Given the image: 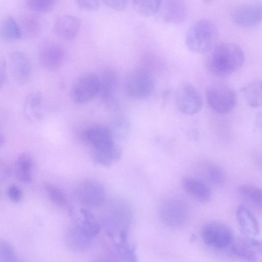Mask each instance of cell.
<instances>
[{"instance_id":"32","label":"cell","mask_w":262,"mask_h":262,"mask_svg":"<svg viewBox=\"0 0 262 262\" xmlns=\"http://www.w3.org/2000/svg\"><path fill=\"white\" fill-rule=\"evenodd\" d=\"M117 249L121 256L126 262H138L135 249L130 248L125 243L117 245Z\"/></svg>"},{"instance_id":"20","label":"cell","mask_w":262,"mask_h":262,"mask_svg":"<svg viewBox=\"0 0 262 262\" xmlns=\"http://www.w3.org/2000/svg\"><path fill=\"white\" fill-rule=\"evenodd\" d=\"M82 216L80 226L81 236L88 240L96 236L99 232L100 226L94 215L85 209L81 210Z\"/></svg>"},{"instance_id":"31","label":"cell","mask_w":262,"mask_h":262,"mask_svg":"<svg viewBox=\"0 0 262 262\" xmlns=\"http://www.w3.org/2000/svg\"><path fill=\"white\" fill-rule=\"evenodd\" d=\"M45 187L48 195L53 203L59 206H63L66 204L65 195L59 188L51 184L46 185Z\"/></svg>"},{"instance_id":"1","label":"cell","mask_w":262,"mask_h":262,"mask_svg":"<svg viewBox=\"0 0 262 262\" xmlns=\"http://www.w3.org/2000/svg\"><path fill=\"white\" fill-rule=\"evenodd\" d=\"M83 138L91 146V157L96 165L110 166L120 158V149L115 144L113 133L106 126L92 125L84 132Z\"/></svg>"},{"instance_id":"9","label":"cell","mask_w":262,"mask_h":262,"mask_svg":"<svg viewBox=\"0 0 262 262\" xmlns=\"http://www.w3.org/2000/svg\"><path fill=\"white\" fill-rule=\"evenodd\" d=\"M202 238L208 246L215 248H224L233 241L231 229L223 223L212 222L208 223L202 230Z\"/></svg>"},{"instance_id":"8","label":"cell","mask_w":262,"mask_h":262,"mask_svg":"<svg viewBox=\"0 0 262 262\" xmlns=\"http://www.w3.org/2000/svg\"><path fill=\"white\" fill-rule=\"evenodd\" d=\"M99 89V76L92 73H86L81 75L73 84L71 98L76 103L83 104L97 96Z\"/></svg>"},{"instance_id":"26","label":"cell","mask_w":262,"mask_h":262,"mask_svg":"<svg viewBox=\"0 0 262 262\" xmlns=\"http://www.w3.org/2000/svg\"><path fill=\"white\" fill-rule=\"evenodd\" d=\"M237 191L239 196L247 202L257 207H261L262 192L260 188L245 184L239 186Z\"/></svg>"},{"instance_id":"3","label":"cell","mask_w":262,"mask_h":262,"mask_svg":"<svg viewBox=\"0 0 262 262\" xmlns=\"http://www.w3.org/2000/svg\"><path fill=\"white\" fill-rule=\"evenodd\" d=\"M211 20L202 18L195 21L186 33L187 48L195 53H203L212 49L217 38V29Z\"/></svg>"},{"instance_id":"4","label":"cell","mask_w":262,"mask_h":262,"mask_svg":"<svg viewBox=\"0 0 262 262\" xmlns=\"http://www.w3.org/2000/svg\"><path fill=\"white\" fill-rule=\"evenodd\" d=\"M206 97L210 107L219 114L230 112L236 103L234 91L228 85L221 82L210 84L206 89Z\"/></svg>"},{"instance_id":"28","label":"cell","mask_w":262,"mask_h":262,"mask_svg":"<svg viewBox=\"0 0 262 262\" xmlns=\"http://www.w3.org/2000/svg\"><path fill=\"white\" fill-rule=\"evenodd\" d=\"M161 2L157 0H134L131 2V5L137 13L148 17L158 11L161 7Z\"/></svg>"},{"instance_id":"12","label":"cell","mask_w":262,"mask_h":262,"mask_svg":"<svg viewBox=\"0 0 262 262\" xmlns=\"http://www.w3.org/2000/svg\"><path fill=\"white\" fill-rule=\"evenodd\" d=\"M63 47L53 40H46L38 49V59L40 64L48 70H55L60 67L64 59Z\"/></svg>"},{"instance_id":"10","label":"cell","mask_w":262,"mask_h":262,"mask_svg":"<svg viewBox=\"0 0 262 262\" xmlns=\"http://www.w3.org/2000/svg\"><path fill=\"white\" fill-rule=\"evenodd\" d=\"M105 190L102 184L94 179H87L81 182L76 190V196L83 205L97 207L105 201Z\"/></svg>"},{"instance_id":"15","label":"cell","mask_w":262,"mask_h":262,"mask_svg":"<svg viewBox=\"0 0 262 262\" xmlns=\"http://www.w3.org/2000/svg\"><path fill=\"white\" fill-rule=\"evenodd\" d=\"M262 6L259 3H251L236 7L232 12L235 23L244 27H253L261 20Z\"/></svg>"},{"instance_id":"23","label":"cell","mask_w":262,"mask_h":262,"mask_svg":"<svg viewBox=\"0 0 262 262\" xmlns=\"http://www.w3.org/2000/svg\"><path fill=\"white\" fill-rule=\"evenodd\" d=\"M42 102V94L40 91L32 92L27 96L25 101L24 111L28 118L35 120L41 117Z\"/></svg>"},{"instance_id":"29","label":"cell","mask_w":262,"mask_h":262,"mask_svg":"<svg viewBox=\"0 0 262 262\" xmlns=\"http://www.w3.org/2000/svg\"><path fill=\"white\" fill-rule=\"evenodd\" d=\"M17 256L13 246L7 241L0 239V262H16Z\"/></svg>"},{"instance_id":"37","label":"cell","mask_w":262,"mask_h":262,"mask_svg":"<svg viewBox=\"0 0 262 262\" xmlns=\"http://www.w3.org/2000/svg\"><path fill=\"white\" fill-rule=\"evenodd\" d=\"M9 174V169L7 165L0 161V179H6Z\"/></svg>"},{"instance_id":"25","label":"cell","mask_w":262,"mask_h":262,"mask_svg":"<svg viewBox=\"0 0 262 262\" xmlns=\"http://www.w3.org/2000/svg\"><path fill=\"white\" fill-rule=\"evenodd\" d=\"M22 36L34 38L39 35L41 26L39 18L33 14H24L18 23Z\"/></svg>"},{"instance_id":"22","label":"cell","mask_w":262,"mask_h":262,"mask_svg":"<svg viewBox=\"0 0 262 262\" xmlns=\"http://www.w3.org/2000/svg\"><path fill=\"white\" fill-rule=\"evenodd\" d=\"M261 81L255 80L244 86L241 92L247 103L252 107L257 108L261 105Z\"/></svg>"},{"instance_id":"21","label":"cell","mask_w":262,"mask_h":262,"mask_svg":"<svg viewBox=\"0 0 262 262\" xmlns=\"http://www.w3.org/2000/svg\"><path fill=\"white\" fill-rule=\"evenodd\" d=\"M22 36L18 23L12 15L5 17L0 24V37L6 41H14Z\"/></svg>"},{"instance_id":"13","label":"cell","mask_w":262,"mask_h":262,"mask_svg":"<svg viewBox=\"0 0 262 262\" xmlns=\"http://www.w3.org/2000/svg\"><path fill=\"white\" fill-rule=\"evenodd\" d=\"M231 250L239 258L246 262H257L261 253V242L254 237H238L232 242Z\"/></svg>"},{"instance_id":"11","label":"cell","mask_w":262,"mask_h":262,"mask_svg":"<svg viewBox=\"0 0 262 262\" xmlns=\"http://www.w3.org/2000/svg\"><path fill=\"white\" fill-rule=\"evenodd\" d=\"M99 77V89L97 96L106 108L116 110L117 108L116 96L118 86L117 74L111 70H106Z\"/></svg>"},{"instance_id":"19","label":"cell","mask_w":262,"mask_h":262,"mask_svg":"<svg viewBox=\"0 0 262 262\" xmlns=\"http://www.w3.org/2000/svg\"><path fill=\"white\" fill-rule=\"evenodd\" d=\"M236 216L241 229L248 237H254L259 234L258 222L248 207L242 205L238 206Z\"/></svg>"},{"instance_id":"27","label":"cell","mask_w":262,"mask_h":262,"mask_svg":"<svg viewBox=\"0 0 262 262\" xmlns=\"http://www.w3.org/2000/svg\"><path fill=\"white\" fill-rule=\"evenodd\" d=\"M203 174L205 179L215 186H221L226 181L224 170L213 163H206L202 168Z\"/></svg>"},{"instance_id":"38","label":"cell","mask_w":262,"mask_h":262,"mask_svg":"<svg viewBox=\"0 0 262 262\" xmlns=\"http://www.w3.org/2000/svg\"><path fill=\"white\" fill-rule=\"evenodd\" d=\"M5 139L4 135L0 132V148H1L4 144Z\"/></svg>"},{"instance_id":"7","label":"cell","mask_w":262,"mask_h":262,"mask_svg":"<svg viewBox=\"0 0 262 262\" xmlns=\"http://www.w3.org/2000/svg\"><path fill=\"white\" fill-rule=\"evenodd\" d=\"M177 106L182 113L193 115L198 113L203 106V99L198 90L191 83H183L175 94Z\"/></svg>"},{"instance_id":"5","label":"cell","mask_w":262,"mask_h":262,"mask_svg":"<svg viewBox=\"0 0 262 262\" xmlns=\"http://www.w3.org/2000/svg\"><path fill=\"white\" fill-rule=\"evenodd\" d=\"M155 86L154 76L146 68H137L128 75L125 82L126 94L135 99L142 100L148 98Z\"/></svg>"},{"instance_id":"17","label":"cell","mask_w":262,"mask_h":262,"mask_svg":"<svg viewBox=\"0 0 262 262\" xmlns=\"http://www.w3.org/2000/svg\"><path fill=\"white\" fill-rule=\"evenodd\" d=\"M184 191L191 197L201 203H207L211 199V191L203 181L189 176H184L182 180Z\"/></svg>"},{"instance_id":"35","label":"cell","mask_w":262,"mask_h":262,"mask_svg":"<svg viewBox=\"0 0 262 262\" xmlns=\"http://www.w3.org/2000/svg\"><path fill=\"white\" fill-rule=\"evenodd\" d=\"M7 194L9 199L15 203L19 202L22 196L21 190L15 185H12L9 187L7 190Z\"/></svg>"},{"instance_id":"30","label":"cell","mask_w":262,"mask_h":262,"mask_svg":"<svg viewBox=\"0 0 262 262\" xmlns=\"http://www.w3.org/2000/svg\"><path fill=\"white\" fill-rule=\"evenodd\" d=\"M56 1L54 0H27L26 5L31 10L37 12H46L52 10Z\"/></svg>"},{"instance_id":"33","label":"cell","mask_w":262,"mask_h":262,"mask_svg":"<svg viewBox=\"0 0 262 262\" xmlns=\"http://www.w3.org/2000/svg\"><path fill=\"white\" fill-rule=\"evenodd\" d=\"M79 8L87 11L97 10L99 7V2L94 0H78L76 1Z\"/></svg>"},{"instance_id":"6","label":"cell","mask_w":262,"mask_h":262,"mask_svg":"<svg viewBox=\"0 0 262 262\" xmlns=\"http://www.w3.org/2000/svg\"><path fill=\"white\" fill-rule=\"evenodd\" d=\"M159 215L166 225L171 228L180 227L187 220L188 207L186 203L179 198H167L160 204Z\"/></svg>"},{"instance_id":"36","label":"cell","mask_w":262,"mask_h":262,"mask_svg":"<svg viewBox=\"0 0 262 262\" xmlns=\"http://www.w3.org/2000/svg\"><path fill=\"white\" fill-rule=\"evenodd\" d=\"M6 63L4 59H0V87L6 79Z\"/></svg>"},{"instance_id":"18","label":"cell","mask_w":262,"mask_h":262,"mask_svg":"<svg viewBox=\"0 0 262 262\" xmlns=\"http://www.w3.org/2000/svg\"><path fill=\"white\" fill-rule=\"evenodd\" d=\"M162 15L164 21L171 24L183 21L187 15V7L181 1L168 0L161 2Z\"/></svg>"},{"instance_id":"34","label":"cell","mask_w":262,"mask_h":262,"mask_svg":"<svg viewBox=\"0 0 262 262\" xmlns=\"http://www.w3.org/2000/svg\"><path fill=\"white\" fill-rule=\"evenodd\" d=\"M102 3L104 5L116 11H122L126 8L128 1L107 0L103 1Z\"/></svg>"},{"instance_id":"2","label":"cell","mask_w":262,"mask_h":262,"mask_svg":"<svg viewBox=\"0 0 262 262\" xmlns=\"http://www.w3.org/2000/svg\"><path fill=\"white\" fill-rule=\"evenodd\" d=\"M245 61L242 49L237 45L228 42L214 46L207 60V66L213 75L223 77L239 69Z\"/></svg>"},{"instance_id":"14","label":"cell","mask_w":262,"mask_h":262,"mask_svg":"<svg viewBox=\"0 0 262 262\" xmlns=\"http://www.w3.org/2000/svg\"><path fill=\"white\" fill-rule=\"evenodd\" d=\"M9 63L13 76L19 84H25L30 79L32 72L31 61L24 52L15 50L9 54Z\"/></svg>"},{"instance_id":"24","label":"cell","mask_w":262,"mask_h":262,"mask_svg":"<svg viewBox=\"0 0 262 262\" xmlns=\"http://www.w3.org/2000/svg\"><path fill=\"white\" fill-rule=\"evenodd\" d=\"M33 160L28 154L20 155L15 163V171L17 178L23 183H29L32 181V168Z\"/></svg>"},{"instance_id":"16","label":"cell","mask_w":262,"mask_h":262,"mask_svg":"<svg viewBox=\"0 0 262 262\" xmlns=\"http://www.w3.org/2000/svg\"><path fill=\"white\" fill-rule=\"evenodd\" d=\"M80 20L76 16L68 14L58 15L54 23L56 35L67 41L72 40L77 36L80 28Z\"/></svg>"}]
</instances>
